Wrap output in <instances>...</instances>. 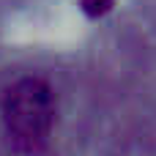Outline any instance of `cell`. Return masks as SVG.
I'll use <instances>...</instances> for the list:
<instances>
[{"instance_id":"obj_1","label":"cell","mask_w":156,"mask_h":156,"mask_svg":"<svg viewBox=\"0 0 156 156\" xmlns=\"http://www.w3.org/2000/svg\"><path fill=\"white\" fill-rule=\"evenodd\" d=\"M3 121L8 137L19 151H38L55 123L52 88L38 77L14 82L3 96Z\"/></svg>"},{"instance_id":"obj_2","label":"cell","mask_w":156,"mask_h":156,"mask_svg":"<svg viewBox=\"0 0 156 156\" xmlns=\"http://www.w3.org/2000/svg\"><path fill=\"white\" fill-rule=\"evenodd\" d=\"M82 8L90 16H101V14H107L112 8V0H82Z\"/></svg>"}]
</instances>
